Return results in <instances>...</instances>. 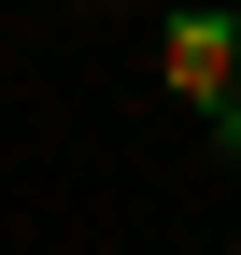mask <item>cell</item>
<instances>
[{
  "label": "cell",
  "mask_w": 241,
  "mask_h": 255,
  "mask_svg": "<svg viewBox=\"0 0 241 255\" xmlns=\"http://www.w3.org/2000/svg\"><path fill=\"white\" fill-rule=\"evenodd\" d=\"M156 85H170V100H199V114H241V0H185V14H170Z\"/></svg>",
  "instance_id": "6da1fadb"
},
{
  "label": "cell",
  "mask_w": 241,
  "mask_h": 255,
  "mask_svg": "<svg viewBox=\"0 0 241 255\" xmlns=\"http://www.w3.org/2000/svg\"><path fill=\"white\" fill-rule=\"evenodd\" d=\"M227 255H241V241H227Z\"/></svg>",
  "instance_id": "7a4b0ae2"
}]
</instances>
